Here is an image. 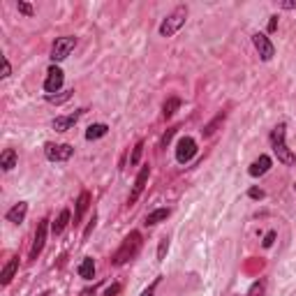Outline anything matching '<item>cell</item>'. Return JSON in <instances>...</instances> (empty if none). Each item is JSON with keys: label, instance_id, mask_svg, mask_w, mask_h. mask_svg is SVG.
<instances>
[{"label": "cell", "instance_id": "obj_1", "mask_svg": "<svg viewBox=\"0 0 296 296\" xmlns=\"http://www.w3.org/2000/svg\"><path fill=\"white\" fill-rule=\"evenodd\" d=\"M287 125L284 123H278V125L271 130V148H273V153L278 155V162H282V164H287V167H291V164L296 162V157H294V153H291V148L287 146Z\"/></svg>", "mask_w": 296, "mask_h": 296}, {"label": "cell", "instance_id": "obj_2", "mask_svg": "<svg viewBox=\"0 0 296 296\" xmlns=\"http://www.w3.org/2000/svg\"><path fill=\"white\" fill-rule=\"evenodd\" d=\"M141 234L139 231H130V234L123 238V243H121V248L116 250V254H114V264L116 266H123V264H127V261H132L137 254H139V250H141Z\"/></svg>", "mask_w": 296, "mask_h": 296}, {"label": "cell", "instance_id": "obj_3", "mask_svg": "<svg viewBox=\"0 0 296 296\" xmlns=\"http://www.w3.org/2000/svg\"><path fill=\"white\" fill-rule=\"evenodd\" d=\"M185 19H187V7L185 5H178L174 12L164 19L162 24H160V35H162V37L176 35V33H178L183 26H185Z\"/></svg>", "mask_w": 296, "mask_h": 296}, {"label": "cell", "instance_id": "obj_4", "mask_svg": "<svg viewBox=\"0 0 296 296\" xmlns=\"http://www.w3.org/2000/svg\"><path fill=\"white\" fill-rule=\"evenodd\" d=\"M74 47H77V37H70V35L58 37V40L54 42V47H51V61L54 63L65 61L67 56L72 54Z\"/></svg>", "mask_w": 296, "mask_h": 296}, {"label": "cell", "instance_id": "obj_5", "mask_svg": "<svg viewBox=\"0 0 296 296\" xmlns=\"http://www.w3.org/2000/svg\"><path fill=\"white\" fill-rule=\"evenodd\" d=\"M44 155L51 162H67L74 155V148L70 144H47L44 146Z\"/></svg>", "mask_w": 296, "mask_h": 296}, {"label": "cell", "instance_id": "obj_6", "mask_svg": "<svg viewBox=\"0 0 296 296\" xmlns=\"http://www.w3.org/2000/svg\"><path fill=\"white\" fill-rule=\"evenodd\" d=\"M63 81H65V74H63L61 67H56V65L49 67L47 79H44V91H47V95H54V93L61 91Z\"/></svg>", "mask_w": 296, "mask_h": 296}, {"label": "cell", "instance_id": "obj_7", "mask_svg": "<svg viewBox=\"0 0 296 296\" xmlns=\"http://www.w3.org/2000/svg\"><path fill=\"white\" fill-rule=\"evenodd\" d=\"M252 44H254V49H257V54H259L261 61H271L273 56H275V47H273V42L264 35V33H254Z\"/></svg>", "mask_w": 296, "mask_h": 296}, {"label": "cell", "instance_id": "obj_8", "mask_svg": "<svg viewBox=\"0 0 296 296\" xmlns=\"http://www.w3.org/2000/svg\"><path fill=\"white\" fill-rule=\"evenodd\" d=\"M194 153H197V141L192 137H183L178 141V148H176V160L181 164H187L194 157Z\"/></svg>", "mask_w": 296, "mask_h": 296}, {"label": "cell", "instance_id": "obj_9", "mask_svg": "<svg viewBox=\"0 0 296 296\" xmlns=\"http://www.w3.org/2000/svg\"><path fill=\"white\" fill-rule=\"evenodd\" d=\"M148 176H151V167L146 164V167H141V171L137 174V178H134L132 192H130V197H127V204H130V206H132L134 201L141 197V192H144V187H146V181H148Z\"/></svg>", "mask_w": 296, "mask_h": 296}, {"label": "cell", "instance_id": "obj_10", "mask_svg": "<svg viewBox=\"0 0 296 296\" xmlns=\"http://www.w3.org/2000/svg\"><path fill=\"white\" fill-rule=\"evenodd\" d=\"M47 227H49V220H40V222H37L35 241H33V248H31V259H37L40 252L44 250V243H47Z\"/></svg>", "mask_w": 296, "mask_h": 296}, {"label": "cell", "instance_id": "obj_11", "mask_svg": "<svg viewBox=\"0 0 296 296\" xmlns=\"http://www.w3.org/2000/svg\"><path fill=\"white\" fill-rule=\"evenodd\" d=\"M84 114H86V109H77L74 114L58 116V118H56V121L51 123V125H54V130H56V132H67V130H70L72 125H77V121H79V118H81Z\"/></svg>", "mask_w": 296, "mask_h": 296}, {"label": "cell", "instance_id": "obj_12", "mask_svg": "<svg viewBox=\"0 0 296 296\" xmlns=\"http://www.w3.org/2000/svg\"><path fill=\"white\" fill-rule=\"evenodd\" d=\"M26 213H28V201H19V204H14L12 208L7 211V222L21 224L26 220Z\"/></svg>", "mask_w": 296, "mask_h": 296}, {"label": "cell", "instance_id": "obj_13", "mask_svg": "<svg viewBox=\"0 0 296 296\" xmlns=\"http://www.w3.org/2000/svg\"><path fill=\"white\" fill-rule=\"evenodd\" d=\"M271 164L273 162H271V157H268V155H259L252 164H250L248 171H250V176H254V178H257V176H264L266 171L271 169Z\"/></svg>", "mask_w": 296, "mask_h": 296}, {"label": "cell", "instance_id": "obj_14", "mask_svg": "<svg viewBox=\"0 0 296 296\" xmlns=\"http://www.w3.org/2000/svg\"><path fill=\"white\" fill-rule=\"evenodd\" d=\"M17 268H19V257H10V261H7L5 268H3V273H0V282L5 284V287L12 282V278H14V273H17Z\"/></svg>", "mask_w": 296, "mask_h": 296}, {"label": "cell", "instance_id": "obj_15", "mask_svg": "<svg viewBox=\"0 0 296 296\" xmlns=\"http://www.w3.org/2000/svg\"><path fill=\"white\" fill-rule=\"evenodd\" d=\"M88 206H91V192H81L77 199V213H74V224L81 222V218H84V213L88 211Z\"/></svg>", "mask_w": 296, "mask_h": 296}, {"label": "cell", "instance_id": "obj_16", "mask_svg": "<svg viewBox=\"0 0 296 296\" xmlns=\"http://www.w3.org/2000/svg\"><path fill=\"white\" fill-rule=\"evenodd\" d=\"M0 167L5 171H12L17 167V151L14 148H5L3 155H0Z\"/></svg>", "mask_w": 296, "mask_h": 296}, {"label": "cell", "instance_id": "obj_17", "mask_svg": "<svg viewBox=\"0 0 296 296\" xmlns=\"http://www.w3.org/2000/svg\"><path fill=\"white\" fill-rule=\"evenodd\" d=\"M169 215H171L169 208H155V211H151L148 215H146V224H148V227H153V224H157V222H162V220H167Z\"/></svg>", "mask_w": 296, "mask_h": 296}, {"label": "cell", "instance_id": "obj_18", "mask_svg": "<svg viewBox=\"0 0 296 296\" xmlns=\"http://www.w3.org/2000/svg\"><path fill=\"white\" fill-rule=\"evenodd\" d=\"M77 271H79V275H81L84 280H93V275H95V261H93L91 257H86V259L79 264Z\"/></svg>", "mask_w": 296, "mask_h": 296}, {"label": "cell", "instance_id": "obj_19", "mask_svg": "<svg viewBox=\"0 0 296 296\" xmlns=\"http://www.w3.org/2000/svg\"><path fill=\"white\" fill-rule=\"evenodd\" d=\"M178 109H181V100L178 97H167L162 104V118H171Z\"/></svg>", "mask_w": 296, "mask_h": 296}, {"label": "cell", "instance_id": "obj_20", "mask_svg": "<svg viewBox=\"0 0 296 296\" xmlns=\"http://www.w3.org/2000/svg\"><path fill=\"white\" fill-rule=\"evenodd\" d=\"M107 132H109V127L104 125V123H95V125H91L88 130H86V139L95 141V139H100V137H104Z\"/></svg>", "mask_w": 296, "mask_h": 296}, {"label": "cell", "instance_id": "obj_21", "mask_svg": "<svg viewBox=\"0 0 296 296\" xmlns=\"http://www.w3.org/2000/svg\"><path fill=\"white\" fill-rule=\"evenodd\" d=\"M67 224H70V211H67V208H63L61 215L56 218V222H54V227H51V229H54V234H56V236H61L63 231H65Z\"/></svg>", "mask_w": 296, "mask_h": 296}, {"label": "cell", "instance_id": "obj_22", "mask_svg": "<svg viewBox=\"0 0 296 296\" xmlns=\"http://www.w3.org/2000/svg\"><path fill=\"white\" fill-rule=\"evenodd\" d=\"M222 121H224V114H218V116H215V118H213V121L204 127V137H211V134L215 132L220 125H222Z\"/></svg>", "mask_w": 296, "mask_h": 296}, {"label": "cell", "instance_id": "obj_23", "mask_svg": "<svg viewBox=\"0 0 296 296\" xmlns=\"http://www.w3.org/2000/svg\"><path fill=\"white\" fill-rule=\"evenodd\" d=\"M141 153H144V141H137V146L132 148V155H130V167H134V164H139Z\"/></svg>", "mask_w": 296, "mask_h": 296}, {"label": "cell", "instance_id": "obj_24", "mask_svg": "<svg viewBox=\"0 0 296 296\" xmlns=\"http://www.w3.org/2000/svg\"><path fill=\"white\" fill-rule=\"evenodd\" d=\"M264 291H266L264 280H254L252 287H250V291H248V296H264Z\"/></svg>", "mask_w": 296, "mask_h": 296}, {"label": "cell", "instance_id": "obj_25", "mask_svg": "<svg viewBox=\"0 0 296 296\" xmlns=\"http://www.w3.org/2000/svg\"><path fill=\"white\" fill-rule=\"evenodd\" d=\"M167 252H169V238H162L160 245H157V261H162L167 257Z\"/></svg>", "mask_w": 296, "mask_h": 296}, {"label": "cell", "instance_id": "obj_26", "mask_svg": "<svg viewBox=\"0 0 296 296\" xmlns=\"http://www.w3.org/2000/svg\"><path fill=\"white\" fill-rule=\"evenodd\" d=\"M72 93L74 91H67L65 95H47V100H49V102H54V104H61V102H65V100H70V97H72Z\"/></svg>", "mask_w": 296, "mask_h": 296}, {"label": "cell", "instance_id": "obj_27", "mask_svg": "<svg viewBox=\"0 0 296 296\" xmlns=\"http://www.w3.org/2000/svg\"><path fill=\"white\" fill-rule=\"evenodd\" d=\"M17 10L21 14H26V17H33V14H35V10H33L31 3H17Z\"/></svg>", "mask_w": 296, "mask_h": 296}, {"label": "cell", "instance_id": "obj_28", "mask_svg": "<svg viewBox=\"0 0 296 296\" xmlns=\"http://www.w3.org/2000/svg\"><path fill=\"white\" fill-rule=\"evenodd\" d=\"M273 241H275V231H268V234L264 236V241H261V245H264V248H271V245H273Z\"/></svg>", "mask_w": 296, "mask_h": 296}, {"label": "cell", "instance_id": "obj_29", "mask_svg": "<svg viewBox=\"0 0 296 296\" xmlns=\"http://www.w3.org/2000/svg\"><path fill=\"white\" fill-rule=\"evenodd\" d=\"M10 74H12V65H10V61H7V58H3V74H0V77L7 79Z\"/></svg>", "mask_w": 296, "mask_h": 296}, {"label": "cell", "instance_id": "obj_30", "mask_svg": "<svg viewBox=\"0 0 296 296\" xmlns=\"http://www.w3.org/2000/svg\"><path fill=\"white\" fill-rule=\"evenodd\" d=\"M116 294H121V284L114 282L111 287H107V291H104V296H116Z\"/></svg>", "mask_w": 296, "mask_h": 296}, {"label": "cell", "instance_id": "obj_31", "mask_svg": "<svg viewBox=\"0 0 296 296\" xmlns=\"http://www.w3.org/2000/svg\"><path fill=\"white\" fill-rule=\"evenodd\" d=\"M176 130H178V127H171V130H167V134L162 137V146H167V144H169V141H171V137L176 134Z\"/></svg>", "mask_w": 296, "mask_h": 296}, {"label": "cell", "instance_id": "obj_32", "mask_svg": "<svg viewBox=\"0 0 296 296\" xmlns=\"http://www.w3.org/2000/svg\"><path fill=\"white\" fill-rule=\"evenodd\" d=\"M278 7H282V10H296V0H282V3H278Z\"/></svg>", "mask_w": 296, "mask_h": 296}, {"label": "cell", "instance_id": "obj_33", "mask_svg": "<svg viewBox=\"0 0 296 296\" xmlns=\"http://www.w3.org/2000/svg\"><path fill=\"white\" fill-rule=\"evenodd\" d=\"M250 197H252V199H261V197H264V190H259V187H250Z\"/></svg>", "mask_w": 296, "mask_h": 296}, {"label": "cell", "instance_id": "obj_34", "mask_svg": "<svg viewBox=\"0 0 296 296\" xmlns=\"http://www.w3.org/2000/svg\"><path fill=\"white\" fill-rule=\"evenodd\" d=\"M155 287H157V280L151 284V287H148V289H144V291H141V296H155Z\"/></svg>", "mask_w": 296, "mask_h": 296}, {"label": "cell", "instance_id": "obj_35", "mask_svg": "<svg viewBox=\"0 0 296 296\" xmlns=\"http://www.w3.org/2000/svg\"><path fill=\"white\" fill-rule=\"evenodd\" d=\"M278 28V17H271V21H268V33H273Z\"/></svg>", "mask_w": 296, "mask_h": 296}, {"label": "cell", "instance_id": "obj_36", "mask_svg": "<svg viewBox=\"0 0 296 296\" xmlns=\"http://www.w3.org/2000/svg\"><path fill=\"white\" fill-rule=\"evenodd\" d=\"M93 227H95V215H93V220H91V224L86 227V231H84V236H91V231H93Z\"/></svg>", "mask_w": 296, "mask_h": 296}, {"label": "cell", "instance_id": "obj_37", "mask_svg": "<svg viewBox=\"0 0 296 296\" xmlns=\"http://www.w3.org/2000/svg\"><path fill=\"white\" fill-rule=\"evenodd\" d=\"M40 296H49V294H47V291H44V294H40Z\"/></svg>", "mask_w": 296, "mask_h": 296}, {"label": "cell", "instance_id": "obj_38", "mask_svg": "<svg viewBox=\"0 0 296 296\" xmlns=\"http://www.w3.org/2000/svg\"><path fill=\"white\" fill-rule=\"evenodd\" d=\"M294 190H296V185H294Z\"/></svg>", "mask_w": 296, "mask_h": 296}]
</instances>
